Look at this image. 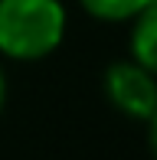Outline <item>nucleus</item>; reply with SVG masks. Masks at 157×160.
<instances>
[{
	"label": "nucleus",
	"mask_w": 157,
	"mask_h": 160,
	"mask_svg": "<svg viewBox=\"0 0 157 160\" xmlns=\"http://www.w3.org/2000/svg\"><path fill=\"white\" fill-rule=\"evenodd\" d=\"M62 0H0V56L20 62L46 59L66 36Z\"/></svg>",
	"instance_id": "obj_1"
},
{
	"label": "nucleus",
	"mask_w": 157,
	"mask_h": 160,
	"mask_svg": "<svg viewBox=\"0 0 157 160\" xmlns=\"http://www.w3.org/2000/svg\"><path fill=\"white\" fill-rule=\"evenodd\" d=\"M105 95L121 114L147 121L157 108V75L134 59H118L105 69Z\"/></svg>",
	"instance_id": "obj_2"
},
{
	"label": "nucleus",
	"mask_w": 157,
	"mask_h": 160,
	"mask_svg": "<svg viewBox=\"0 0 157 160\" xmlns=\"http://www.w3.org/2000/svg\"><path fill=\"white\" fill-rule=\"evenodd\" d=\"M131 59L141 62L144 69H151L154 75H157V0H151V3L134 17Z\"/></svg>",
	"instance_id": "obj_3"
},
{
	"label": "nucleus",
	"mask_w": 157,
	"mask_h": 160,
	"mask_svg": "<svg viewBox=\"0 0 157 160\" xmlns=\"http://www.w3.org/2000/svg\"><path fill=\"white\" fill-rule=\"evenodd\" d=\"M85 7V13H92L95 20L105 23H121V20H134L151 0H78Z\"/></svg>",
	"instance_id": "obj_4"
},
{
	"label": "nucleus",
	"mask_w": 157,
	"mask_h": 160,
	"mask_svg": "<svg viewBox=\"0 0 157 160\" xmlns=\"http://www.w3.org/2000/svg\"><path fill=\"white\" fill-rule=\"evenodd\" d=\"M147 144H151V154L157 160V108L151 111V118H147Z\"/></svg>",
	"instance_id": "obj_5"
},
{
	"label": "nucleus",
	"mask_w": 157,
	"mask_h": 160,
	"mask_svg": "<svg viewBox=\"0 0 157 160\" xmlns=\"http://www.w3.org/2000/svg\"><path fill=\"white\" fill-rule=\"evenodd\" d=\"M3 101H7V75H3V65H0V111H3Z\"/></svg>",
	"instance_id": "obj_6"
}]
</instances>
